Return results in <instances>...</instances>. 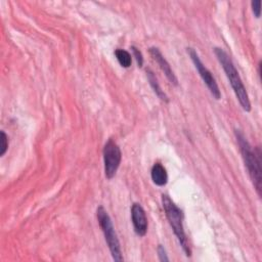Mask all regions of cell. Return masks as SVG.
<instances>
[{
	"instance_id": "8fae6325",
	"label": "cell",
	"mask_w": 262,
	"mask_h": 262,
	"mask_svg": "<svg viewBox=\"0 0 262 262\" xmlns=\"http://www.w3.org/2000/svg\"><path fill=\"white\" fill-rule=\"evenodd\" d=\"M115 55L119 61V63L123 67V68H129L131 66L132 62V57L131 54L124 50V49H116L115 50Z\"/></svg>"
},
{
	"instance_id": "3957f363",
	"label": "cell",
	"mask_w": 262,
	"mask_h": 262,
	"mask_svg": "<svg viewBox=\"0 0 262 262\" xmlns=\"http://www.w3.org/2000/svg\"><path fill=\"white\" fill-rule=\"evenodd\" d=\"M162 204H163V208L165 211V215L168 219V222L172 227L173 232L176 235L183 252L187 257H190L191 250L189 248L186 234L184 232V227L182 223L183 221L182 211L175 205V203L170 199L169 195L164 193L162 194Z\"/></svg>"
},
{
	"instance_id": "9c48e42d",
	"label": "cell",
	"mask_w": 262,
	"mask_h": 262,
	"mask_svg": "<svg viewBox=\"0 0 262 262\" xmlns=\"http://www.w3.org/2000/svg\"><path fill=\"white\" fill-rule=\"evenodd\" d=\"M152 182L158 186H164L168 182V174L165 167L160 163H155L150 170Z\"/></svg>"
},
{
	"instance_id": "ba28073f",
	"label": "cell",
	"mask_w": 262,
	"mask_h": 262,
	"mask_svg": "<svg viewBox=\"0 0 262 262\" xmlns=\"http://www.w3.org/2000/svg\"><path fill=\"white\" fill-rule=\"evenodd\" d=\"M149 53L152 56V58L157 61V63L159 64L160 69L164 72L165 76L167 77V79L170 81L171 84L177 86L178 85V80L173 72V70L171 69L169 62L166 60V58L163 56L162 52L159 50V48L157 47H150L149 48Z\"/></svg>"
},
{
	"instance_id": "277c9868",
	"label": "cell",
	"mask_w": 262,
	"mask_h": 262,
	"mask_svg": "<svg viewBox=\"0 0 262 262\" xmlns=\"http://www.w3.org/2000/svg\"><path fill=\"white\" fill-rule=\"evenodd\" d=\"M96 216H97L98 224H99L101 231L104 235V239L107 244V247L110 249L113 259L115 261H123L120 242H119V238L115 231V228H114V225H113L110 215L107 214L106 210L102 206H99L96 210Z\"/></svg>"
},
{
	"instance_id": "30bf717a",
	"label": "cell",
	"mask_w": 262,
	"mask_h": 262,
	"mask_svg": "<svg viewBox=\"0 0 262 262\" xmlns=\"http://www.w3.org/2000/svg\"><path fill=\"white\" fill-rule=\"evenodd\" d=\"M146 76H147V80H148V82H149V85L151 86L152 90H154L155 93L158 95V97H159L161 100H163V101H165V102H168L169 99H168L167 95L164 93V91L162 90L161 86L159 85V82H158V80H157L155 74H154L150 70H147V71H146Z\"/></svg>"
},
{
	"instance_id": "5bb4252c",
	"label": "cell",
	"mask_w": 262,
	"mask_h": 262,
	"mask_svg": "<svg viewBox=\"0 0 262 262\" xmlns=\"http://www.w3.org/2000/svg\"><path fill=\"white\" fill-rule=\"evenodd\" d=\"M251 6H252V10H253L255 16H256L257 18H259V17H260V13H261V8H260V6H261V1H259V0H257V1H252V2H251Z\"/></svg>"
},
{
	"instance_id": "52a82bcc",
	"label": "cell",
	"mask_w": 262,
	"mask_h": 262,
	"mask_svg": "<svg viewBox=\"0 0 262 262\" xmlns=\"http://www.w3.org/2000/svg\"><path fill=\"white\" fill-rule=\"evenodd\" d=\"M131 219L134 227V231L137 235L143 236L147 231V218L144 209L140 204L134 203L131 207Z\"/></svg>"
},
{
	"instance_id": "5b68a950",
	"label": "cell",
	"mask_w": 262,
	"mask_h": 262,
	"mask_svg": "<svg viewBox=\"0 0 262 262\" xmlns=\"http://www.w3.org/2000/svg\"><path fill=\"white\" fill-rule=\"evenodd\" d=\"M121 160L122 152L119 145L113 139H108L103 147L104 173L107 179H112L115 177L121 164Z\"/></svg>"
},
{
	"instance_id": "6da1fadb",
	"label": "cell",
	"mask_w": 262,
	"mask_h": 262,
	"mask_svg": "<svg viewBox=\"0 0 262 262\" xmlns=\"http://www.w3.org/2000/svg\"><path fill=\"white\" fill-rule=\"evenodd\" d=\"M235 138L239 146V150L245 163V166L248 169L249 175L252 179V182L256 188L258 195H261L262 189V177H261V151L259 147L253 150V147L247 140L244 133L235 129L234 130Z\"/></svg>"
},
{
	"instance_id": "7a4b0ae2",
	"label": "cell",
	"mask_w": 262,
	"mask_h": 262,
	"mask_svg": "<svg viewBox=\"0 0 262 262\" xmlns=\"http://www.w3.org/2000/svg\"><path fill=\"white\" fill-rule=\"evenodd\" d=\"M214 53H215L218 61L222 66V68L225 72V75H226L227 79L229 80V83H230V85L235 93V96L237 97L243 110L246 112H250L251 111V102L249 99V95L247 93V90L243 84V81H242V79L238 75V72L236 71L231 58L222 48H219V47L214 48Z\"/></svg>"
},
{
	"instance_id": "4fadbf2b",
	"label": "cell",
	"mask_w": 262,
	"mask_h": 262,
	"mask_svg": "<svg viewBox=\"0 0 262 262\" xmlns=\"http://www.w3.org/2000/svg\"><path fill=\"white\" fill-rule=\"evenodd\" d=\"M131 50H132L133 56H134L135 59H136L137 66H138L139 68H141L142 64H143V56H142L141 51H140L138 48H136L135 46H131Z\"/></svg>"
},
{
	"instance_id": "7c38bea8",
	"label": "cell",
	"mask_w": 262,
	"mask_h": 262,
	"mask_svg": "<svg viewBox=\"0 0 262 262\" xmlns=\"http://www.w3.org/2000/svg\"><path fill=\"white\" fill-rule=\"evenodd\" d=\"M1 136H0V156H4V154L7 150L8 147V139H7V135L5 134L4 131H1Z\"/></svg>"
},
{
	"instance_id": "9a60e30c",
	"label": "cell",
	"mask_w": 262,
	"mask_h": 262,
	"mask_svg": "<svg viewBox=\"0 0 262 262\" xmlns=\"http://www.w3.org/2000/svg\"><path fill=\"white\" fill-rule=\"evenodd\" d=\"M157 252H158L159 259H160L161 261H169V258H168V256H167V252H166L165 248H164L162 245H159V246H158Z\"/></svg>"
},
{
	"instance_id": "8992f818",
	"label": "cell",
	"mask_w": 262,
	"mask_h": 262,
	"mask_svg": "<svg viewBox=\"0 0 262 262\" xmlns=\"http://www.w3.org/2000/svg\"><path fill=\"white\" fill-rule=\"evenodd\" d=\"M187 52H188V54L190 56L191 61L193 62L194 67H195V69L198 70L201 78L203 79L204 83L207 85V87L210 90V92L213 95V97L216 98V99H220L221 93H220L219 87H218V85L216 83V80L213 77L212 73L204 66V63L200 59L196 51L193 48H187Z\"/></svg>"
}]
</instances>
